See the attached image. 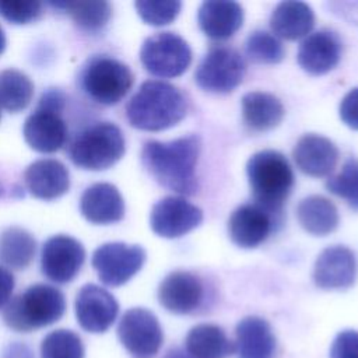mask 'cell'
Returning <instances> with one entry per match:
<instances>
[{"label": "cell", "mask_w": 358, "mask_h": 358, "mask_svg": "<svg viewBox=\"0 0 358 358\" xmlns=\"http://www.w3.org/2000/svg\"><path fill=\"white\" fill-rule=\"evenodd\" d=\"M201 150L197 134H187L171 141L150 140L141 150L145 171L162 187L192 196L199 190L196 165Z\"/></svg>", "instance_id": "cell-1"}, {"label": "cell", "mask_w": 358, "mask_h": 358, "mask_svg": "<svg viewBox=\"0 0 358 358\" xmlns=\"http://www.w3.org/2000/svg\"><path fill=\"white\" fill-rule=\"evenodd\" d=\"M187 108V99L178 87L161 80H147L127 102L126 117L136 129L159 131L178 124Z\"/></svg>", "instance_id": "cell-2"}, {"label": "cell", "mask_w": 358, "mask_h": 358, "mask_svg": "<svg viewBox=\"0 0 358 358\" xmlns=\"http://www.w3.org/2000/svg\"><path fill=\"white\" fill-rule=\"evenodd\" d=\"M246 173L255 199L253 203L264 208L280 225L284 204L295 182L288 159L278 151L263 150L249 158Z\"/></svg>", "instance_id": "cell-3"}, {"label": "cell", "mask_w": 358, "mask_h": 358, "mask_svg": "<svg viewBox=\"0 0 358 358\" xmlns=\"http://www.w3.org/2000/svg\"><path fill=\"white\" fill-rule=\"evenodd\" d=\"M66 309L64 295L56 287L35 284L8 301L4 309L6 324L15 331H32L57 322Z\"/></svg>", "instance_id": "cell-4"}, {"label": "cell", "mask_w": 358, "mask_h": 358, "mask_svg": "<svg viewBox=\"0 0 358 358\" xmlns=\"http://www.w3.org/2000/svg\"><path fill=\"white\" fill-rule=\"evenodd\" d=\"M122 130L110 122H98L81 131L70 147L71 161L81 169L103 171L124 154Z\"/></svg>", "instance_id": "cell-5"}, {"label": "cell", "mask_w": 358, "mask_h": 358, "mask_svg": "<svg viewBox=\"0 0 358 358\" xmlns=\"http://www.w3.org/2000/svg\"><path fill=\"white\" fill-rule=\"evenodd\" d=\"M134 76L129 66L109 57L95 56L81 73V85L85 94L98 103L115 105L130 91Z\"/></svg>", "instance_id": "cell-6"}, {"label": "cell", "mask_w": 358, "mask_h": 358, "mask_svg": "<svg viewBox=\"0 0 358 358\" xmlns=\"http://www.w3.org/2000/svg\"><path fill=\"white\" fill-rule=\"evenodd\" d=\"M140 60L150 74L161 78H172L183 74L189 69L192 49L175 32H157L143 42Z\"/></svg>", "instance_id": "cell-7"}, {"label": "cell", "mask_w": 358, "mask_h": 358, "mask_svg": "<svg viewBox=\"0 0 358 358\" xmlns=\"http://www.w3.org/2000/svg\"><path fill=\"white\" fill-rule=\"evenodd\" d=\"M246 63L242 55L231 46H213L194 73L197 85L214 94H228L243 80Z\"/></svg>", "instance_id": "cell-8"}, {"label": "cell", "mask_w": 358, "mask_h": 358, "mask_svg": "<svg viewBox=\"0 0 358 358\" xmlns=\"http://www.w3.org/2000/svg\"><path fill=\"white\" fill-rule=\"evenodd\" d=\"M145 262V250L140 245L108 242L95 249L92 267L108 287H120L137 274Z\"/></svg>", "instance_id": "cell-9"}, {"label": "cell", "mask_w": 358, "mask_h": 358, "mask_svg": "<svg viewBox=\"0 0 358 358\" xmlns=\"http://www.w3.org/2000/svg\"><path fill=\"white\" fill-rule=\"evenodd\" d=\"M117 336L133 358L155 357L164 341L157 316L144 308H131L124 312L117 326Z\"/></svg>", "instance_id": "cell-10"}, {"label": "cell", "mask_w": 358, "mask_h": 358, "mask_svg": "<svg viewBox=\"0 0 358 358\" xmlns=\"http://www.w3.org/2000/svg\"><path fill=\"white\" fill-rule=\"evenodd\" d=\"M203 221L200 207L182 196H165L158 200L150 213L151 229L162 238H180L197 228Z\"/></svg>", "instance_id": "cell-11"}, {"label": "cell", "mask_w": 358, "mask_h": 358, "mask_svg": "<svg viewBox=\"0 0 358 358\" xmlns=\"http://www.w3.org/2000/svg\"><path fill=\"white\" fill-rule=\"evenodd\" d=\"M85 260L84 246L69 235H55L42 246V273L57 284L70 282Z\"/></svg>", "instance_id": "cell-12"}, {"label": "cell", "mask_w": 358, "mask_h": 358, "mask_svg": "<svg viewBox=\"0 0 358 358\" xmlns=\"http://www.w3.org/2000/svg\"><path fill=\"white\" fill-rule=\"evenodd\" d=\"M201 278L186 270L169 273L158 287V301L169 312L187 315L196 312L204 301Z\"/></svg>", "instance_id": "cell-13"}, {"label": "cell", "mask_w": 358, "mask_h": 358, "mask_svg": "<svg viewBox=\"0 0 358 358\" xmlns=\"http://www.w3.org/2000/svg\"><path fill=\"white\" fill-rule=\"evenodd\" d=\"M119 303L105 288L87 284L81 287L76 298V316L78 324L90 333H103L115 322Z\"/></svg>", "instance_id": "cell-14"}, {"label": "cell", "mask_w": 358, "mask_h": 358, "mask_svg": "<svg viewBox=\"0 0 358 358\" xmlns=\"http://www.w3.org/2000/svg\"><path fill=\"white\" fill-rule=\"evenodd\" d=\"M358 273L355 253L343 245L329 246L317 256L313 267V281L322 289L350 288Z\"/></svg>", "instance_id": "cell-15"}, {"label": "cell", "mask_w": 358, "mask_h": 358, "mask_svg": "<svg viewBox=\"0 0 358 358\" xmlns=\"http://www.w3.org/2000/svg\"><path fill=\"white\" fill-rule=\"evenodd\" d=\"M275 225L274 218L259 204L245 203L231 214L228 234L236 246L253 249L268 238Z\"/></svg>", "instance_id": "cell-16"}, {"label": "cell", "mask_w": 358, "mask_h": 358, "mask_svg": "<svg viewBox=\"0 0 358 358\" xmlns=\"http://www.w3.org/2000/svg\"><path fill=\"white\" fill-rule=\"evenodd\" d=\"M340 57L341 41L330 29H320L308 35L296 53L298 64L312 76L329 73L338 64Z\"/></svg>", "instance_id": "cell-17"}, {"label": "cell", "mask_w": 358, "mask_h": 358, "mask_svg": "<svg viewBox=\"0 0 358 358\" xmlns=\"http://www.w3.org/2000/svg\"><path fill=\"white\" fill-rule=\"evenodd\" d=\"M62 112L38 106L31 113L22 129L27 144L38 152H55L60 150L67 138V126Z\"/></svg>", "instance_id": "cell-18"}, {"label": "cell", "mask_w": 358, "mask_h": 358, "mask_svg": "<svg viewBox=\"0 0 358 358\" xmlns=\"http://www.w3.org/2000/svg\"><path fill=\"white\" fill-rule=\"evenodd\" d=\"M292 157L305 175L323 178L334 171L338 161V148L327 137L308 133L296 141Z\"/></svg>", "instance_id": "cell-19"}, {"label": "cell", "mask_w": 358, "mask_h": 358, "mask_svg": "<svg viewBox=\"0 0 358 358\" xmlns=\"http://www.w3.org/2000/svg\"><path fill=\"white\" fill-rule=\"evenodd\" d=\"M80 210L87 221L108 225L123 218L124 201L116 186L99 182L84 190L80 199Z\"/></svg>", "instance_id": "cell-20"}, {"label": "cell", "mask_w": 358, "mask_h": 358, "mask_svg": "<svg viewBox=\"0 0 358 358\" xmlns=\"http://www.w3.org/2000/svg\"><path fill=\"white\" fill-rule=\"evenodd\" d=\"M24 182L34 197L55 200L67 193L70 187V175L60 161L45 158L32 162L25 169Z\"/></svg>", "instance_id": "cell-21"}, {"label": "cell", "mask_w": 358, "mask_h": 358, "mask_svg": "<svg viewBox=\"0 0 358 358\" xmlns=\"http://www.w3.org/2000/svg\"><path fill=\"white\" fill-rule=\"evenodd\" d=\"M197 21L206 36L224 41L234 36L243 24V8L236 1L207 0L199 7Z\"/></svg>", "instance_id": "cell-22"}, {"label": "cell", "mask_w": 358, "mask_h": 358, "mask_svg": "<svg viewBox=\"0 0 358 358\" xmlns=\"http://www.w3.org/2000/svg\"><path fill=\"white\" fill-rule=\"evenodd\" d=\"M235 352L238 358H274L275 336L268 322L259 316L243 317L235 329Z\"/></svg>", "instance_id": "cell-23"}, {"label": "cell", "mask_w": 358, "mask_h": 358, "mask_svg": "<svg viewBox=\"0 0 358 358\" xmlns=\"http://www.w3.org/2000/svg\"><path fill=\"white\" fill-rule=\"evenodd\" d=\"M315 25V13L303 1H281L270 17V28L275 36L296 41L306 36Z\"/></svg>", "instance_id": "cell-24"}, {"label": "cell", "mask_w": 358, "mask_h": 358, "mask_svg": "<svg viewBox=\"0 0 358 358\" xmlns=\"http://www.w3.org/2000/svg\"><path fill=\"white\" fill-rule=\"evenodd\" d=\"M284 115L282 102L270 92L252 91L242 96V117L253 131H267L277 127Z\"/></svg>", "instance_id": "cell-25"}, {"label": "cell", "mask_w": 358, "mask_h": 358, "mask_svg": "<svg viewBox=\"0 0 358 358\" xmlns=\"http://www.w3.org/2000/svg\"><path fill=\"white\" fill-rule=\"evenodd\" d=\"M296 218L301 227L315 236L331 234L340 222L338 210L334 203L320 194L302 199L296 206Z\"/></svg>", "instance_id": "cell-26"}, {"label": "cell", "mask_w": 358, "mask_h": 358, "mask_svg": "<svg viewBox=\"0 0 358 358\" xmlns=\"http://www.w3.org/2000/svg\"><path fill=\"white\" fill-rule=\"evenodd\" d=\"M185 350L192 358H228L235 354V343L220 326L201 323L187 333Z\"/></svg>", "instance_id": "cell-27"}, {"label": "cell", "mask_w": 358, "mask_h": 358, "mask_svg": "<svg viewBox=\"0 0 358 358\" xmlns=\"http://www.w3.org/2000/svg\"><path fill=\"white\" fill-rule=\"evenodd\" d=\"M34 236L20 227H10L0 235V262L6 266L22 270L29 266L35 255Z\"/></svg>", "instance_id": "cell-28"}, {"label": "cell", "mask_w": 358, "mask_h": 358, "mask_svg": "<svg viewBox=\"0 0 358 358\" xmlns=\"http://www.w3.org/2000/svg\"><path fill=\"white\" fill-rule=\"evenodd\" d=\"M34 96V84L27 74L15 69L0 71V106L8 112L24 110Z\"/></svg>", "instance_id": "cell-29"}, {"label": "cell", "mask_w": 358, "mask_h": 358, "mask_svg": "<svg viewBox=\"0 0 358 358\" xmlns=\"http://www.w3.org/2000/svg\"><path fill=\"white\" fill-rule=\"evenodd\" d=\"M52 6L63 7L78 28L88 32L102 29L112 15V7L106 1H62Z\"/></svg>", "instance_id": "cell-30"}, {"label": "cell", "mask_w": 358, "mask_h": 358, "mask_svg": "<svg viewBox=\"0 0 358 358\" xmlns=\"http://www.w3.org/2000/svg\"><path fill=\"white\" fill-rule=\"evenodd\" d=\"M248 57L259 64H277L285 56V49L281 41L263 29L253 31L246 39Z\"/></svg>", "instance_id": "cell-31"}, {"label": "cell", "mask_w": 358, "mask_h": 358, "mask_svg": "<svg viewBox=\"0 0 358 358\" xmlns=\"http://www.w3.org/2000/svg\"><path fill=\"white\" fill-rule=\"evenodd\" d=\"M41 358H84L83 341L71 330L50 331L42 340Z\"/></svg>", "instance_id": "cell-32"}, {"label": "cell", "mask_w": 358, "mask_h": 358, "mask_svg": "<svg viewBox=\"0 0 358 358\" xmlns=\"http://www.w3.org/2000/svg\"><path fill=\"white\" fill-rule=\"evenodd\" d=\"M326 189L358 211V158H348L340 172L326 180Z\"/></svg>", "instance_id": "cell-33"}, {"label": "cell", "mask_w": 358, "mask_h": 358, "mask_svg": "<svg viewBox=\"0 0 358 358\" xmlns=\"http://www.w3.org/2000/svg\"><path fill=\"white\" fill-rule=\"evenodd\" d=\"M140 18L152 27L171 24L179 14L182 3L179 0H138L134 3Z\"/></svg>", "instance_id": "cell-34"}, {"label": "cell", "mask_w": 358, "mask_h": 358, "mask_svg": "<svg viewBox=\"0 0 358 358\" xmlns=\"http://www.w3.org/2000/svg\"><path fill=\"white\" fill-rule=\"evenodd\" d=\"M42 13V4L39 1L11 0L0 1V15L13 24H28L35 21Z\"/></svg>", "instance_id": "cell-35"}, {"label": "cell", "mask_w": 358, "mask_h": 358, "mask_svg": "<svg viewBox=\"0 0 358 358\" xmlns=\"http://www.w3.org/2000/svg\"><path fill=\"white\" fill-rule=\"evenodd\" d=\"M330 358H358V331H340L331 344Z\"/></svg>", "instance_id": "cell-36"}, {"label": "cell", "mask_w": 358, "mask_h": 358, "mask_svg": "<svg viewBox=\"0 0 358 358\" xmlns=\"http://www.w3.org/2000/svg\"><path fill=\"white\" fill-rule=\"evenodd\" d=\"M340 119L352 130H358V87L350 90L338 106Z\"/></svg>", "instance_id": "cell-37"}, {"label": "cell", "mask_w": 358, "mask_h": 358, "mask_svg": "<svg viewBox=\"0 0 358 358\" xmlns=\"http://www.w3.org/2000/svg\"><path fill=\"white\" fill-rule=\"evenodd\" d=\"M327 7L337 17L358 27V1H331L327 3Z\"/></svg>", "instance_id": "cell-38"}, {"label": "cell", "mask_w": 358, "mask_h": 358, "mask_svg": "<svg viewBox=\"0 0 358 358\" xmlns=\"http://www.w3.org/2000/svg\"><path fill=\"white\" fill-rule=\"evenodd\" d=\"M14 289V277L13 274L0 266V308L6 306L11 298Z\"/></svg>", "instance_id": "cell-39"}, {"label": "cell", "mask_w": 358, "mask_h": 358, "mask_svg": "<svg viewBox=\"0 0 358 358\" xmlns=\"http://www.w3.org/2000/svg\"><path fill=\"white\" fill-rule=\"evenodd\" d=\"M3 358H34V355L25 344L14 343L4 350Z\"/></svg>", "instance_id": "cell-40"}, {"label": "cell", "mask_w": 358, "mask_h": 358, "mask_svg": "<svg viewBox=\"0 0 358 358\" xmlns=\"http://www.w3.org/2000/svg\"><path fill=\"white\" fill-rule=\"evenodd\" d=\"M162 358H192V357L187 354L186 350L176 347V348H171Z\"/></svg>", "instance_id": "cell-41"}, {"label": "cell", "mask_w": 358, "mask_h": 358, "mask_svg": "<svg viewBox=\"0 0 358 358\" xmlns=\"http://www.w3.org/2000/svg\"><path fill=\"white\" fill-rule=\"evenodd\" d=\"M4 49H6V35L3 28L0 27V55L4 52Z\"/></svg>", "instance_id": "cell-42"}]
</instances>
